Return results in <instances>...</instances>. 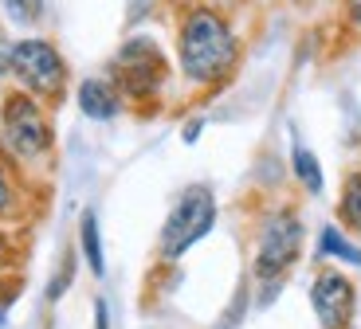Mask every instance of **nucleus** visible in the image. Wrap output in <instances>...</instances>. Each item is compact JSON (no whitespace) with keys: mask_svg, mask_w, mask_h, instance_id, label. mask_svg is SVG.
<instances>
[{"mask_svg":"<svg viewBox=\"0 0 361 329\" xmlns=\"http://www.w3.org/2000/svg\"><path fill=\"white\" fill-rule=\"evenodd\" d=\"M235 32L212 8H192L177 32V63L189 82H220L235 63Z\"/></svg>","mask_w":361,"mask_h":329,"instance_id":"1","label":"nucleus"},{"mask_svg":"<svg viewBox=\"0 0 361 329\" xmlns=\"http://www.w3.org/2000/svg\"><path fill=\"white\" fill-rule=\"evenodd\" d=\"M302 251V220L287 208L271 212L259 228V247H255V278H259V302L267 306L271 294L283 286L287 271L295 267Z\"/></svg>","mask_w":361,"mask_h":329,"instance_id":"2","label":"nucleus"},{"mask_svg":"<svg viewBox=\"0 0 361 329\" xmlns=\"http://www.w3.org/2000/svg\"><path fill=\"white\" fill-rule=\"evenodd\" d=\"M216 223V196L208 185H189L185 192L173 200L169 216L161 223V235H157V255L161 259H180L189 247H197Z\"/></svg>","mask_w":361,"mask_h":329,"instance_id":"3","label":"nucleus"},{"mask_svg":"<svg viewBox=\"0 0 361 329\" xmlns=\"http://www.w3.org/2000/svg\"><path fill=\"white\" fill-rule=\"evenodd\" d=\"M0 134H4V145L16 153L20 161H36L51 149V125H47V114L39 110V102L27 90H16V94L4 98V114H0Z\"/></svg>","mask_w":361,"mask_h":329,"instance_id":"4","label":"nucleus"},{"mask_svg":"<svg viewBox=\"0 0 361 329\" xmlns=\"http://www.w3.org/2000/svg\"><path fill=\"white\" fill-rule=\"evenodd\" d=\"M8 71L20 79L27 94H59L67 82V63L55 51L51 39H20L12 44V63Z\"/></svg>","mask_w":361,"mask_h":329,"instance_id":"5","label":"nucleus"},{"mask_svg":"<svg viewBox=\"0 0 361 329\" xmlns=\"http://www.w3.org/2000/svg\"><path fill=\"white\" fill-rule=\"evenodd\" d=\"M165 82V55L157 51L154 39H130L114 55V87L118 94L126 90L130 98H149Z\"/></svg>","mask_w":361,"mask_h":329,"instance_id":"6","label":"nucleus"},{"mask_svg":"<svg viewBox=\"0 0 361 329\" xmlns=\"http://www.w3.org/2000/svg\"><path fill=\"white\" fill-rule=\"evenodd\" d=\"M310 310H314L322 329H350L353 310H357V294L353 283L342 271H322L310 286Z\"/></svg>","mask_w":361,"mask_h":329,"instance_id":"7","label":"nucleus"},{"mask_svg":"<svg viewBox=\"0 0 361 329\" xmlns=\"http://www.w3.org/2000/svg\"><path fill=\"white\" fill-rule=\"evenodd\" d=\"M79 110L94 122H110L122 110V94L110 79H82L79 82Z\"/></svg>","mask_w":361,"mask_h":329,"instance_id":"8","label":"nucleus"},{"mask_svg":"<svg viewBox=\"0 0 361 329\" xmlns=\"http://www.w3.org/2000/svg\"><path fill=\"white\" fill-rule=\"evenodd\" d=\"M79 243H82V255H87V267L94 271V275H102V271H106V259H102V235H99V216L94 212H82Z\"/></svg>","mask_w":361,"mask_h":329,"instance_id":"9","label":"nucleus"},{"mask_svg":"<svg viewBox=\"0 0 361 329\" xmlns=\"http://www.w3.org/2000/svg\"><path fill=\"white\" fill-rule=\"evenodd\" d=\"M318 255H322V259H342V263L361 267V247L345 240L338 228H322V235H318Z\"/></svg>","mask_w":361,"mask_h":329,"instance_id":"10","label":"nucleus"},{"mask_svg":"<svg viewBox=\"0 0 361 329\" xmlns=\"http://www.w3.org/2000/svg\"><path fill=\"white\" fill-rule=\"evenodd\" d=\"M290 169H295V177L302 180V188L307 192H322V165H318V157L307 149V145H295L290 149Z\"/></svg>","mask_w":361,"mask_h":329,"instance_id":"11","label":"nucleus"},{"mask_svg":"<svg viewBox=\"0 0 361 329\" xmlns=\"http://www.w3.org/2000/svg\"><path fill=\"white\" fill-rule=\"evenodd\" d=\"M338 216L350 232H361V173H353L342 188V200H338Z\"/></svg>","mask_w":361,"mask_h":329,"instance_id":"12","label":"nucleus"},{"mask_svg":"<svg viewBox=\"0 0 361 329\" xmlns=\"http://www.w3.org/2000/svg\"><path fill=\"white\" fill-rule=\"evenodd\" d=\"M0 8L8 12L12 24H36L44 16V0H0Z\"/></svg>","mask_w":361,"mask_h":329,"instance_id":"13","label":"nucleus"},{"mask_svg":"<svg viewBox=\"0 0 361 329\" xmlns=\"http://www.w3.org/2000/svg\"><path fill=\"white\" fill-rule=\"evenodd\" d=\"M75 255H67V263H63V271H59V275H55V283L47 286V298H51V302H59V294L67 290V286H71V278H75Z\"/></svg>","mask_w":361,"mask_h":329,"instance_id":"14","label":"nucleus"},{"mask_svg":"<svg viewBox=\"0 0 361 329\" xmlns=\"http://www.w3.org/2000/svg\"><path fill=\"white\" fill-rule=\"evenodd\" d=\"M16 290H20L16 283H12V286H0V325H4V318H8L12 302H16Z\"/></svg>","mask_w":361,"mask_h":329,"instance_id":"15","label":"nucleus"},{"mask_svg":"<svg viewBox=\"0 0 361 329\" xmlns=\"http://www.w3.org/2000/svg\"><path fill=\"white\" fill-rule=\"evenodd\" d=\"M12 204V188H8V177H4V169H0V212Z\"/></svg>","mask_w":361,"mask_h":329,"instance_id":"16","label":"nucleus"},{"mask_svg":"<svg viewBox=\"0 0 361 329\" xmlns=\"http://www.w3.org/2000/svg\"><path fill=\"white\" fill-rule=\"evenodd\" d=\"M94 329H110V314H106V302L94 306Z\"/></svg>","mask_w":361,"mask_h":329,"instance_id":"17","label":"nucleus"},{"mask_svg":"<svg viewBox=\"0 0 361 329\" xmlns=\"http://www.w3.org/2000/svg\"><path fill=\"white\" fill-rule=\"evenodd\" d=\"M8 63H12V44H4V39H0V75L8 71Z\"/></svg>","mask_w":361,"mask_h":329,"instance_id":"18","label":"nucleus"},{"mask_svg":"<svg viewBox=\"0 0 361 329\" xmlns=\"http://www.w3.org/2000/svg\"><path fill=\"white\" fill-rule=\"evenodd\" d=\"M197 134H200V122H189V125H185V142H197Z\"/></svg>","mask_w":361,"mask_h":329,"instance_id":"19","label":"nucleus"},{"mask_svg":"<svg viewBox=\"0 0 361 329\" xmlns=\"http://www.w3.org/2000/svg\"><path fill=\"white\" fill-rule=\"evenodd\" d=\"M0 263H4V235H0Z\"/></svg>","mask_w":361,"mask_h":329,"instance_id":"20","label":"nucleus"},{"mask_svg":"<svg viewBox=\"0 0 361 329\" xmlns=\"http://www.w3.org/2000/svg\"><path fill=\"white\" fill-rule=\"evenodd\" d=\"M357 16H361V0H357Z\"/></svg>","mask_w":361,"mask_h":329,"instance_id":"21","label":"nucleus"}]
</instances>
